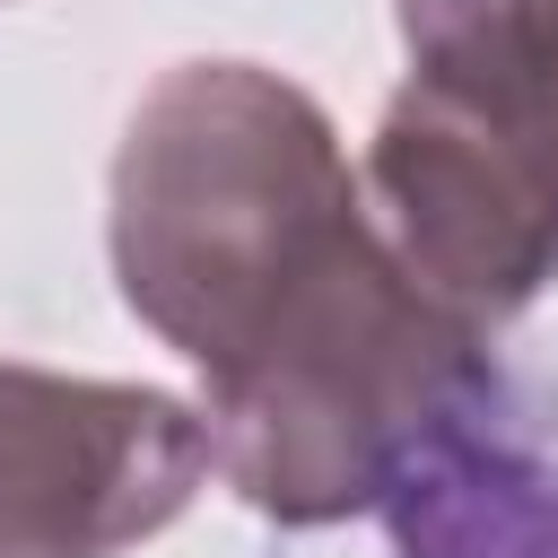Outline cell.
<instances>
[{
  "mask_svg": "<svg viewBox=\"0 0 558 558\" xmlns=\"http://www.w3.org/2000/svg\"><path fill=\"white\" fill-rule=\"evenodd\" d=\"M122 296L209 375V462L331 523L488 384L471 323L366 235L323 113L235 61L174 70L113 174Z\"/></svg>",
  "mask_w": 558,
  "mask_h": 558,
  "instance_id": "cell-1",
  "label": "cell"
},
{
  "mask_svg": "<svg viewBox=\"0 0 558 558\" xmlns=\"http://www.w3.org/2000/svg\"><path fill=\"white\" fill-rule=\"evenodd\" d=\"M401 35L375 192L453 314H506L558 270V0H401Z\"/></svg>",
  "mask_w": 558,
  "mask_h": 558,
  "instance_id": "cell-2",
  "label": "cell"
},
{
  "mask_svg": "<svg viewBox=\"0 0 558 558\" xmlns=\"http://www.w3.org/2000/svg\"><path fill=\"white\" fill-rule=\"evenodd\" d=\"M209 471V427L140 384L0 366V558H105Z\"/></svg>",
  "mask_w": 558,
  "mask_h": 558,
  "instance_id": "cell-3",
  "label": "cell"
},
{
  "mask_svg": "<svg viewBox=\"0 0 558 558\" xmlns=\"http://www.w3.org/2000/svg\"><path fill=\"white\" fill-rule=\"evenodd\" d=\"M392 558H558V410L497 375L392 471Z\"/></svg>",
  "mask_w": 558,
  "mask_h": 558,
  "instance_id": "cell-4",
  "label": "cell"
}]
</instances>
